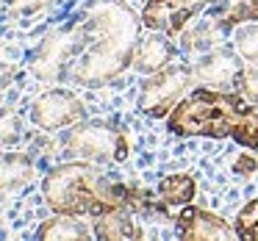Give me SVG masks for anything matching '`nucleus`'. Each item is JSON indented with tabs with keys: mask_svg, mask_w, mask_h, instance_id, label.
<instances>
[{
	"mask_svg": "<svg viewBox=\"0 0 258 241\" xmlns=\"http://www.w3.org/2000/svg\"><path fill=\"white\" fill-rule=\"evenodd\" d=\"M225 34L228 31L208 14L206 20L189 25L183 31V36H180V42H183V50H189V53H208V50H217V45L222 42Z\"/></svg>",
	"mask_w": 258,
	"mask_h": 241,
	"instance_id": "4468645a",
	"label": "nucleus"
},
{
	"mask_svg": "<svg viewBox=\"0 0 258 241\" xmlns=\"http://www.w3.org/2000/svg\"><path fill=\"white\" fill-rule=\"evenodd\" d=\"M252 152H241V155H236V161H233V172L236 175H241V178H252V175L258 172V158L252 155Z\"/></svg>",
	"mask_w": 258,
	"mask_h": 241,
	"instance_id": "412c9836",
	"label": "nucleus"
},
{
	"mask_svg": "<svg viewBox=\"0 0 258 241\" xmlns=\"http://www.w3.org/2000/svg\"><path fill=\"white\" fill-rule=\"evenodd\" d=\"M50 3L53 0H9L12 12H17V14H36L45 6H50Z\"/></svg>",
	"mask_w": 258,
	"mask_h": 241,
	"instance_id": "4be33fe9",
	"label": "nucleus"
},
{
	"mask_svg": "<svg viewBox=\"0 0 258 241\" xmlns=\"http://www.w3.org/2000/svg\"><path fill=\"white\" fill-rule=\"evenodd\" d=\"M136 213L131 208H114L108 213H100L97 219H92V230L97 238L103 241H139L142 227L136 224Z\"/></svg>",
	"mask_w": 258,
	"mask_h": 241,
	"instance_id": "9b49d317",
	"label": "nucleus"
},
{
	"mask_svg": "<svg viewBox=\"0 0 258 241\" xmlns=\"http://www.w3.org/2000/svg\"><path fill=\"white\" fill-rule=\"evenodd\" d=\"M175 230L183 241H230L239 238L236 227H230L222 216L197 205H186L175 219Z\"/></svg>",
	"mask_w": 258,
	"mask_h": 241,
	"instance_id": "1a4fd4ad",
	"label": "nucleus"
},
{
	"mask_svg": "<svg viewBox=\"0 0 258 241\" xmlns=\"http://www.w3.org/2000/svg\"><path fill=\"white\" fill-rule=\"evenodd\" d=\"M73 155L84 158L92 164H106V161H125L128 158V136L125 130L114 128L108 122H78L64 139Z\"/></svg>",
	"mask_w": 258,
	"mask_h": 241,
	"instance_id": "20e7f679",
	"label": "nucleus"
},
{
	"mask_svg": "<svg viewBox=\"0 0 258 241\" xmlns=\"http://www.w3.org/2000/svg\"><path fill=\"white\" fill-rule=\"evenodd\" d=\"M36 167L34 158L25 155V152H9L3 158V191L12 194V191H20L34 180Z\"/></svg>",
	"mask_w": 258,
	"mask_h": 241,
	"instance_id": "dca6fc26",
	"label": "nucleus"
},
{
	"mask_svg": "<svg viewBox=\"0 0 258 241\" xmlns=\"http://www.w3.org/2000/svg\"><path fill=\"white\" fill-rule=\"evenodd\" d=\"M73 58H75V31L73 28L50 31L31 56V72L45 84L70 81Z\"/></svg>",
	"mask_w": 258,
	"mask_h": 241,
	"instance_id": "423d86ee",
	"label": "nucleus"
},
{
	"mask_svg": "<svg viewBox=\"0 0 258 241\" xmlns=\"http://www.w3.org/2000/svg\"><path fill=\"white\" fill-rule=\"evenodd\" d=\"M139 25L142 20L134 9L119 0H97L95 6H89L84 20L73 25L75 58L70 67V81L97 89L125 72L136 56Z\"/></svg>",
	"mask_w": 258,
	"mask_h": 241,
	"instance_id": "f257e3e1",
	"label": "nucleus"
},
{
	"mask_svg": "<svg viewBox=\"0 0 258 241\" xmlns=\"http://www.w3.org/2000/svg\"><path fill=\"white\" fill-rule=\"evenodd\" d=\"M175 136L236 139L241 147L258 152V103H247L239 92L195 89L167 117Z\"/></svg>",
	"mask_w": 258,
	"mask_h": 241,
	"instance_id": "f03ea898",
	"label": "nucleus"
},
{
	"mask_svg": "<svg viewBox=\"0 0 258 241\" xmlns=\"http://www.w3.org/2000/svg\"><path fill=\"white\" fill-rule=\"evenodd\" d=\"M158 194L167 205H189L197 194V180L189 172H175L161 178L158 183Z\"/></svg>",
	"mask_w": 258,
	"mask_h": 241,
	"instance_id": "f3484780",
	"label": "nucleus"
},
{
	"mask_svg": "<svg viewBox=\"0 0 258 241\" xmlns=\"http://www.w3.org/2000/svg\"><path fill=\"white\" fill-rule=\"evenodd\" d=\"M86 106L75 92L70 89H50L31 103V122L42 130H61L70 125L84 122Z\"/></svg>",
	"mask_w": 258,
	"mask_h": 241,
	"instance_id": "6e6552de",
	"label": "nucleus"
},
{
	"mask_svg": "<svg viewBox=\"0 0 258 241\" xmlns=\"http://www.w3.org/2000/svg\"><path fill=\"white\" fill-rule=\"evenodd\" d=\"M241 69H244V61L239 58L236 50H208L200 61L195 64V81L208 89H219L228 92L236 89V81H239Z\"/></svg>",
	"mask_w": 258,
	"mask_h": 241,
	"instance_id": "9d476101",
	"label": "nucleus"
},
{
	"mask_svg": "<svg viewBox=\"0 0 258 241\" xmlns=\"http://www.w3.org/2000/svg\"><path fill=\"white\" fill-rule=\"evenodd\" d=\"M236 233H239V238L244 241H258V197L255 200H250L244 208L239 211V216H236Z\"/></svg>",
	"mask_w": 258,
	"mask_h": 241,
	"instance_id": "6ab92c4d",
	"label": "nucleus"
},
{
	"mask_svg": "<svg viewBox=\"0 0 258 241\" xmlns=\"http://www.w3.org/2000/svg\"><path fill=\"white\" fill-rule=\"evenodd\" d=\"M236 92H239L247 103H258V67H247L244 64L239 81H236Z\"/></svg>",
	"mask_w": 258,
	"mask_h": 241,
	"instance_id": "aec40b11",
	"label": "nucleus"
},
{
	"mask_svg": "<svg viewBox=\"0 0 258 241\" xmlns=\"http://www.w3.org/2000/svg\"><path fill=\"white\" fill-rule=\"evenodd\" d=\"M211 17L230 34L236 25L258 20V0H217L211 6Z\"/></svg>",
	"mask_w": 258,
	"mask_h": 241,
	"instance_id": "2eb2a0df",
	"label": "nucleus"
},
{
	"mask_svg": "<svg viewBox=\"0 0 258 241\" xmlns=\"http://www.w3.org/2000/svg\"><path fill=\"white\" fill-rule=\"evenodd\" d=\"M92 235H95V230L86 227L81 216H67V213H56L53 219L42 222V227L36 230L39 241H84Z\"/></svg>",
	"mask_w": 258,
	"mask_h": 241,
	"instance_id": "ddd939ff",
	"label": "nucleus"
},
{
	"mask_svg": "<svg viewBox=\"0 0 258 241\" xmlns=\"http://www.w3.org/2000/svg\"><path fill=\"white\" fill-rule=\"evenodd\" d=\"M233 50L247 67H258V25H244L233 36Z\"/></svg>",
	"mask_w": 258,
	"mask_h": 241,
	"instance_id": "a211bd4d",
	"label": "nucleus"
},
{
	"mask_svg": "<svg viewBox=\"0 0 258 241\" xmlns=\"http://www.w3.org/2000/svg\"><path fill=\"white\" fill-rule=\"evenodd\" d=\"M42 194L53 213H67V216L97 219L100 213L119 208L114 197V183L103 175L100 167L84 158L53 167L42 180Z\"/></svg>",
	"mask_w": 258,
	"mask_h": 241,
	"instance_id": "7ed1b4c3",
	"label": "nucleus"
},
{
	"mask_svg": "<svg viewBox=\"0 0 258 241\" xmlns=\"http://www.w3.org/2000/svg\"><path fill=\"white\" fill-rule=\"evenodd\" d=\"M217 0H147L142 9V25L150 31H164L169 39H180L183 31L214 6Z\"/></svg>",
	"mask_w": 258,
	"mask_h": 241,
	"instance_id": "0eeeda50",
	"label": "nucleus"
},
{
	"mask_svg": "<svg viewBox=\"0 0 258 241\" xmlns=\"http://www.w3.org/2000/svg\"><path fill=\"white\" fill-rule=\"evenodd\" d=\"M172 61V45H169V36L164 31H156L147 39H142L136 45V56H134V67L142 75H153L158 69H164Z\"/></svg>",
	"mask_w": 258,
	"mask_h": 241,
	"instance_id": "f8f14e48",
	"label": "nucleus"
},
{
	"mask_svg": "<svg viewBox=\"0 0 258 241\" xmlns=\"http://www.w3.org/2000/svg\"><path fill=\"white\" fill-rule=\"evenodd\" d=\"M191 81H195V69L186 67V64H167L164 69L153 72L145 81L139 95L142 114H147L153 119L169 117L175 111V106L183 100V95L189 92Z\"/></svg>",
	"mask_w": 258,
	"mask_h": 241,
	"instance_id": "39448f33",
	"label": "nucleus"
}]
</instances>
